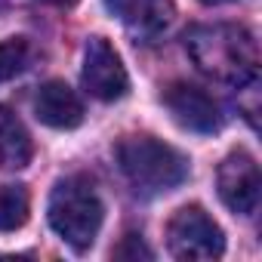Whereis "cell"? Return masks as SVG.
Here are the masks:
<instances>
[{
    "label": "cell",
    "instance_id": "cell-1",
    "mask_svg": "<svg viewBox=\"0 0 262 262\" xmlns=\"http://www.w3.org/2000/svg\"><path fill=\"white\" fill-rule=\"evenodd\" d=\"M185 50L201 74L216 83L247 86L259 71V50L241 25H198L185 34Z\"/></svg>",
    "mask_w": 262,
    "mask_h": 262
},
{
    "label": "cell",
    "instance_id": "cell-2",
    "mask_svg": "<svg viewBox=\"0 0 262 262\" xmlns=\"http://www.w3.org/2000/svg\"><path fill=\"white\" fill-rule=\"evenodd\" d=\"M47 216H50L53 231L65 244H71L74 250H86V247H93V241L102 228L105 207L90 179L68 176L53 188Z\"/></svg>",
    "mask_w": 262,
    "mask_h": 262
},
{
    "label": "cell",
    "instance_id": "cell-3",
    "mask_svg": "<svg viewBox=\"0 0 262 262\" xmlns=\"http://www.w3.org/2000/svg\"><path fill=\"white\" fill-rule=\"evenodd\" d=\"M117 164L139 191H170L188 179V161L155 136H126L117 145Z\"/></svg>",
    "mask_w": 262,
    "mask_h": 262
},
{
    "label": "cell",
    "instance_id": "cell-4",
    "mask_svg": "<svg viewBox=\"0 0 262 262\" xmlns=\"http://www.w3.org/2000/svg\"><path fill=\"white\" fill-rule=\"evenodd\" d=\"M167 244L176 259L201 262V259H219L225 253V234L222 228L201 210V207H182L167 225Z\"/></svg>",
    "mask_w": 262,
    "mask_h": 262
},
{
    "label": "cell",
    "instance_id": "cell-5",
    "mask_svg": "<svg viewBox=\"0 0 262 262\" xmlns=\"http://www.w3.org/2000/svg\"><path fill=\"white\" fill-rule=\"evenodd\" d=\"M83 86H86L90 96H96L102 102H114V99L126 96V90H129L126 68H123L120 56L114 53V47L105 37H90L86 40V53H83Z\"/></svg>",
    "mask_w": 262,
    "mask_h": 262
},
{
    "label": "cell",
    "instance_id": "cell-6",
    "mask_svg": "<svg viewBox=\"0 0 262 262\" xmlns=\"http://www.w3.org/2000/svg\"><path fill=\"white\" fill-rule=\"evenodd\" d=\"M216 185H219V198L222 204L237 213V216H250L259 207V191H262V179H259V167L250 155L237 151L228 155L219 164L216 173Z\"/></svg>",
    "mask_w": 262,
    "mask_h": 262
},
{
    "label": "cell",
    "instance_id": "cell-7",
    "mask_svg": "<svg viewBox=\"0 0 262 262\" xmlns=\"http://www.w3.org/2000/svg\"><path fill=\"white\" fill-rule=\"evenodd\" d=\"M164 105L170 108L173 120L191 133H216L222 117H219V105L198 86L191 83H173L164 93Z\"/></svg>",
    "mask_w": 262,
    "mask_h": 262
},
{
    "label": "cell",
    "instance_id": "cell-8",
    "mask_svg": "<svg viewBox=\"0 0 262 262\" xmlns=\"http://www.w3.org/2000/svg\"><path fill=\"white\" fill-rule=\"evenodd\" d=\"M34 114H37L40 123H47L53 129H74L83 120V102L68 83L50 80V83H43L37 90Z\"/></svg>",
    "mask_w": 262,
    "mask_h": 262
},
{
    "label": "cell",
    "instance_id": "cell-9",
    "mask_svg": "<svg viewBox=\"0 0 262 262\" xmlns=\"http://www.w3.org/2000/svg\"><path fill=\"white\" fill-rule=\"evenodd\" d=\"M105 7L126 22L129 28H139V31H161L170 25L173 19V4L170 0H105Z\"/></svg>",
    "mask_w": 262,
    "mask_h": 262
},
{
    "label": "cell",
    "instance_id": "cell-10",
    "mask_svg": "<svg viewBox=\"0 0 262 262\" xmlns=\"http://www.w3.org/2000/svg\"><path fill=\"white\" fill-rule=\"evenodd\" d=\"M31 161V139L19 117L0 105V170H19Z\"/></svg>",
    "mask_w": 262,
    "mask_h": 262
},
{
    "label": "cell",
    "instance_id": "cell-11",
    "mask_svg": "<svg viewBox=\"0 0 262 262\" xmlns=\"http://www.w3.org/2000/svg\"><path fill=\"white\" fill-rule=\"evenodd\" d=\"M28 219V194L22 185H0V231H16Z\"/></svg>",
    "mask_w": 262,
    "mask_h": 262
},
{
    "label": "cell",
    "instance_id": "cell-12",
    "mask_svg": "<svg viewBox=\"0 0 262 262\" xmlns=\"http://www.w3.org/2000/svg\"><path fill=\"white\" fill-rule=\"evenodd\" d=\"M28 56H31V47L22 37H13V40L0 43V83L22 74L25 65H28Z\"/></svg>",
    "mask_w": 262,
    "mask_h": 262
},
{
    "label": "cell",
    "instance_id": "cell-13",
    "mask_svg": "<svg viewBox=\"0 0 262 262\" xmlns=\"http://www.w3.org/2000/svg\"><path fill=\"white\" fill-rule=\"evenodd\" d=\"M155 253L145 247V241L139 234H126L117 247H114V259H151Z\"/></svg>",
    "mask_w": 262,
    "mask_h": 262
},
{
    "label": "cell",
    "instance_id": "cell-14",
    "mask_svg": "<svg viewBox=\"0 0 262 262\" xmlns=\"http://www.w3.org/2000/svg\"><path fill=\"white\" fill-rule=\"evenodd\" d=\"M47 4H56V7H71V4H77V0H47Z\"/></svg>",
    "mask_w": 262,
    "mask_h": 262
},
{
    "label": "cell",
    "instance_id": "cell-15",
    "mask_svg": "<svg viewBox=\"0 0 262 262\" xmlns=\"http://www.w3.org/2000/svg\"><path fill=\"white\" fill-rule=\"evenodd\" d=\"M201 4H210V7H216V4H228V0H201Z\"/></svg>",
    "mask_w": 262,
    "mask_h": 262
},
{
    "label": "cell",
    "instance_id": "cell-16",
    "mask_svg": "<svg viewBox=\"0 0 262 262\" xmlns=\"http://www.w3.org/2000/svg\"><path fill=\"white\" fill-rule=\"evenodd\" d=\"M0 4H4V0H0Z\"/></svg>",
    "mask_w": 262,
    "mask_h": 262
}]
</instances>
